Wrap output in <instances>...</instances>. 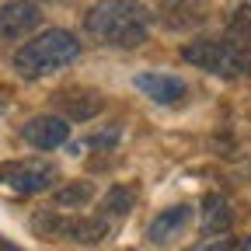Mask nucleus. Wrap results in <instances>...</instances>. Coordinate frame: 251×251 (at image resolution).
Listing matches in <instances>:
<instances>
[{
  "mask_svg": "<svg viewBox=\"0 0 251 251\" xmlns=\"http://www.w3.org/2000/svg\"><path fill=\"white\" fill-rule=\"evenodd\" d=\"M84 25L94 39L119 49H136L150 35V14L140 0H98Z\"/></svg>",
  "mask_w": 251,
  "mask_h": 251,
  "instance_id": "1",
  "label": "nucleus"
},
{
  "mask_svg": "<svg viewBox=\"0 0 251 251\" xmlns=\"http://www.w3.org/2000/svg\"><path fill=\"white\" fill-rule=\"evenodd\" d=\"M77 56H80L77 35H70L67 28H49L14 52V70L28 80H35V77H49L63 67H70Z\"/></svg>",
  "mask_w": 251,
  "mask_h": 251,
  "instance_id": "2",
  "label": "nucleus"
},
{
  "mask_svg": "<svg viewBox=\"0 0 251 251\" xmlns=\"http://www.w3.org/2000/svg\"><path fill=\"white\" fill-rule=\"evenodd\" d=\"M31 230L42 237H63L74 244H98L108 237V220L105 216H63L59 209H42L31 216Z\"/></svg>",
  "mask_w": 251,
  "mask_h": 251,
  "instance_id": "3",
  "label": "nucleus"
},
{
  "mask_svg": "<svg viewBox=\"0 0 251 251\" xmlns=\"http://www.w3.org/2000/svg\"><path fill=\"white\" fill-rule=\"evenodd\" d=\"M181 59L192 63V67H199V70H206V74H216V77H241V74H248L244 56L227 39L188 42V46H181Z\"/></svg>",
  "mask_w": 251,
  "mask_h": 251,
  "instance_id": "4",
  "label": "nucleus"
},
{
  "mask_svg": "<svg viewBox=\"0 0 251 251\" xmlns=\"http://www.w3.org/2000/svg\"><path fill=\"white\" fill-rule=\"evenodd\" d=\"M56 181V168L49 161H7L0 164V185H7L11 192L35 196Z\"/></svg>",
  "mask_w": 251,
  "mask_h": 251,
  "instance_id": "5",
  "label": "nucleus"
},
{
  "mask_svg": "<svg viewBox=\"0 0 251 251\" xmlns=\"http://www.w3.org/2000/svg\"><path fill=\"white\" fill-rule=\"evenodd\" d=\"M42 7L35 0H4L0 4V42H18L39 28Z\"/></svg>",
  "mask_w": 251,
  "mask_h": 251,
  "instance_id": "6",
  "label": "nucleus"
},
{
  "mask_svg": "<svg viewBox=\"0 0 251 251\" xmlns=\"http://www.w3.org/2000/svg\"><path fill=\"white\" fill-rule=\"evenodd\" d=\"M21 136H25V143H31L35 150H56V147L67 143L70 126H67L63 115H35V119H28L21 126Z\"/></svg>",
  "mask_w": 251,
  "mask_h": 251,
  "instance_id": "7",
  "label": "nucleus"
},
{
  "mask_svg": "<svg viewBox=\"0 0 251 251\" xmlns=\"http://www.w3.org/2000/svg\"><path fill=\"white\" fill-rule=\"evenodd\" d=\"M136 91H143L150 101H157V105H175V101H181L185 94H188V87H185V80H178V77H171V74H161V70H147V74H136Z\"/></svg>",
  "mask_w": 251,
  "mask_h": 251,
  "instance_id": "8",
  "label": "nucleus"
},
{
  "mask_svg": "<svg viewBox=\"0 0 251 251\" xmlns=\"http://www.w3.org/2000/svg\"><path fill=\"white\" fill-rule=\"evenodd\" d=\"M192 224V206H171V209H161L153 220H150V227H147V241L153 244H171L175 237H181V230Z\"/></svg>",
  "mask_w": 251,
  "mask_h": 251,
  "instance_id": "9",
  "label": "nucleus"
},
{
  "mask_svg": "<svg viewBox=\"0 0 251 251\" xmlns=\"http://www.w3.org/2000/svg\"><path fill=\"white\" fill-rule=\"evenodd\" d=\"M157 14L175 31L196 28L206 21V0H157Z\"/></svg>",
  "mask_w": 251,
  "mask_h": 251,
  "instance_id": "10",
  "label": "nucleus"
},
{
  "mask_svg": "<svg viewBox=\"0 0 251 251\" xmlns=\"http://www.w3.org/2000/svg\"><path fill=\"white\" fill-rule=\"evenodd\" d=\"M56 108L63 112V119L87 122L105 108V101H101V94H94V91H63V94H56Z\"/></svg>",
  "mask_w": 251,
  "mask_h": 251,
  "instance_id": "11",
  "label": "nucleus"
},
{
  "mask_svg": "<svg viewBox=\"0 0 251 251\" xmlns=\"http://www.w3.org/2000/svg\"><path fill=\"white\" fill-rule=\"evenodd\" d=\"M230 224H234V213H230L227 199L224 196H206V202H202V230L206 234H227Z\"/></svg>",
  "mask_w": 251,
  "mask_h": 251,
  "instance_id": "12",
  "label": "nucleus"
},
{
  "mask_svg": "<svg viewBox=\"0 0 251 251\" xmlns=\"http://www.w3.org/2000/svg\"><path fill=\"white\" fill-rule=\"evenodd\" d=\"M94 199V181H67L63 188H56L52 206L56 209H80Z\"/></svg>",
  "mask_w": 251,
  "mask_h": 251,
  "instance_id": "13",
  "label": "nucleus"
},
{
  "mask_svg": "<svg viewBox=\"0 0 251 251\" xmlns=\"http://www.w3.org/2000/svg\"><path fill=\"white\" fill-rule=\"evenodd\" d=\"M227 42H234V49L244 56L248 70H251V7H244V11L234 14L230 31H227Z\"/></svg>",
  "mask_w": 251,
  "mask_h": 251,
  "instance_id": "14",
  "label": "nucleus"
},
{
  "mask_svg": "<svg viewBox=\"0 0 251 251\" xmlns=\"http://www.w3.org/2000/svg\"><path fill=\"white\" fill-rule=\"evenodd\" d=\"M133 202H136V188L133 185H112L105 192V199H101V209L112 213V216H126L133 209Z\"/></svg>",
  "mask_w": 251,
  "mask_h": 251,
  "instance_id": "15",
  "label": "nucleus"
},
{
  "mask_svg": "<svg viewBox=\"0 0 251 251\" xmlns=\"http://www.w3.org/2000/svg\"><path fill=\"white\" fill-rule=\"evenodd\" d=\"M196 251H234V241L230 237H216V241H209V244H202Z\"/></svg>",
  "mask_w": 251,
  "mask_h": 251,
  "instance_id": "16",
  "label": "nucleus"
},
{
  "mask_svg": "<svg viewBox=\"0 0 251 251\" xmlns=\"http://www.w3.org/2000/svg\"><path fill=\"white\" fill-rule=\"evenodd\" d=\"M115 140H119V129H108V133H94L87 143L91 147H105V143H115Z\"/></svg>",
  "mask_w": 251,
  "mask_h": 251,
  "instance_id": "17",
  "label": "nucleus"
},
{
  "mask_svg": "<svg viewBox=\"0 0 251 251\" xmlns=\"http://www.w3.org/2000/svg\"><path fill=\"white\" fill-rule=\"evenodd\" d=\"M241 251H251V237H248V241H244V248H241Z\"/></svg>",
  "mask_w": 251,
  "mask_h": 251,
  "instance_id": "18",
  "label": "nucleus"
}]
</instances>
